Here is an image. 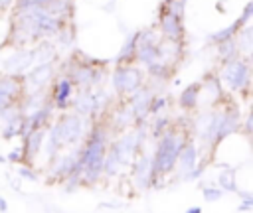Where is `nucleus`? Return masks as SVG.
<instances>
[{
  "label": "nucleus",
  "instance_id": "1a4fd4ad",
  "mask_svg": "<svg viewBox=\"0 0 253 213\" xmlns=\"http://www.w3.org/2000/svg\"><path fill=\"white\" fill-rule=\"evenodd\" d=\"M132 179L136 189H148L154 183V158L148 154H140L132 166Z\"/></svg>",
  "mask_w": 253,
  "mask_h": 213
},
{
  "label": "nucleus",
  "instance_id": "5701e85b",
  "mask_svg": "<svg viewBox=\"0 0 253 213\" xmlns=\"http://www.w3.org/2000/svg\"><path fill=\"white\" fill-rule=\"evenodd\" d=\"M235 39H237V45H239V53L247 59H253V24L251 26L245 24L237 32Z\"/></svg>",
  "mask_w": 253,
  "mask_h": 213
},
{
  "label": "nucleus",
  "instance_id": "c85d7f7f",
  "mask_svg": "<svg viewBox=\"0 0 253 213\" xmlns=\"http://www.w3.org/2000/svg\"><path fill=\"white\" fill-rule=\"evenodd\" d=\"M172 124H170V118L166 116V114H156V120H154V124H152V136L154 138H160L168 128H170Z\"/></svg>",
  "mask_w": 253,
  "mask_h": 213
},
{
  "label": "nucleus",
  "instance_id": "a878e982",
  "mask_svg": "<svg viewBox=\"0 0 253 213\" xmlns=\"http://www.w3.org/2000/svg\"><path fill=\"white\" fill-rule=\"evenodd\" d=\"M243 26H245V24L237 18L231 26H227V28H223V30H219V32H215V34H211V36H210V41H213L215 45H217V43H221V41H227V39L235 37V36H237V32H239Z\"/></svg>",
  "mask_w": 253,
  "mask_h": 213
},
{
  "label": "nucleus",
  "instance_id": "20e7f679",
  "mask_svg": "<svg viewBox=\"0 0 253 213\" xmlns=\"http://www.w3.org/2000/svg\"><path fill=\"white\" fill-rule=\"evenodd\" d=\"M113 89L119 97H128L130 93H134L136 89L142 87L144 83V73L134 65V63H126V65H117L111 77Z\"/></svg>",
  "mask_w": 253,
  "mask_h": 213
},
{
  "label": "nucleus",
  "instance_id": "f257e3e1",
  "mask_svg": "<svg viewBox=\"0 0 253 213\" xmlns=\"http://www.w3.org/2000/svg\"><path fill=\"white\" fill-rule=\"evenodd\" d=\"M186 142H188V136L176 126H170L158 138V144H156V150H154V156H152L154 158V183L160 176H166L176 168L180 152L184 150Z\"/></svg>",
  "mask_w": 253,
  "mask_h": 213
},
{
  "label": "nucleus",
  "instance_id": "2eb2a0df",
  "mask_svg": "<svg viewBox=\"0 0 253 213\" xmlns=\"http://www.w3.org/2000/svg\"><path fill=\"white\" fill-rule=\"evenodd\" d=\"M152 99H154V93H152L148 87H144V85L126 97V101L130 103V106H132V110H134V114H136V120H138V122L146 120V116L150 114Z\"/></svg>",
  "mask_w": 253,
  "mask_h": 213
},
{
  "label": "nucleus",
  "instance_id": "9b49d317",
  "mask_svg": "<svg viewBox=\"0 0 253 213\" xmlns=\"http://www.w3.org/2000/svg\"><path fill=\"white\" fill-rule=\"evenodd\" d=\"M107 114H109V124L107 126L113 132H125L128 126H132V124L138 122L136 120V114H134V110H132V106H130L128 101L126 103H121L117 108L109 110Z\"/></svg>",
  "mask_w": 253,
  "mask_h": 213
},
{
  "label": "nucleus",
  "instance_id": "4468645a",
  "mask_svg": "<svg viewBox=\"0 0 253 213\" xmlns=\"http://www.w3.org/2000/svg\"><path fill=\"white\" fill-rule=\"evenodd\" d=\"M53 77H55L53 63H38L28 71L26 83L32 87V91H40V89H47V85L53 81Z\"/></svg>",
  "mask_w": 253,
  "mask_h": 213
},
{
  "label": "nucleus",
  "instance_id": "6ab92c4d",
  "mask_svg": "<svg viewBox=\"0 0 253 213\" xmlns=\"http://www.w3.org/2000/svg\"><path fill=\"white\" fill-rule=\"evenodd\" d=\"M73 110L85 116H93L95 112V91L91 89H79V93L73 97Z\"/></svg>",
  "mask_w": 253,
  "mask_h": 213
},
{
  "label": "nucleus",
  "instance_id": "f03ea898",
  "mask_svg": "<svg viewBox=\"0 0 253 213\" xmlns=\"http://www.w3.org/2000/svg\"><path fill=\"white\" fill-rule=\"evenodd\" d=\"M251 59L239 55L231 61L221 63L219 79L229 91H245L251 83Z\"/></svg>",
  "mask_w": 253,
  "mask_h": 213
},
{
  "label": "nucleus",
  "instance_id": "423d86ee",
  "mask_svg": "<svg viewBox=\"0 0 253 213\" xmlns=\"http://www.w3.org/2000/svg\"><path fill=\"white\" fill-rule=\"evenodd\" d=\"M79 156H81V148H73L71 152H59L49 160V168H47V178L49 181H65L79 164Z\"/></svg>",
  "mask_w": 253,
  "mask_h": 213
},
{
  "label": "nucleus",
  "instance_id": "bb28decb",
  "mask_svg": "<svg viewBox=\"0 0 253 213\" xmlns=\"http://www.w3.org/2000/svg\"><path fill=\"white\" fill-rule=\"evenodd\" d=\"M146 71H148L150 77L160 79V81H166V79L170 77V73H172V63H168V61H164V59H158V61H154L152 65H148Z\"/></svg>",
  "mask_w": 253,
  "mask_h": 213
},
{
  "label": "nucleus",
  "instance_id": "b1692460",
  "mask_svg": "<svg viewBox=\"0 0 253 213\" xmlns=\"http://www.w3.org/2000/svg\"><path fill=\"white\" fill-rule=\"evenodd\" d=\"M57 51H55V45L51 41H42L34 47V59H36V65L38 63H53Z\"/></svg>",
  "mask_w": 253,
  "mask_h": 213
},
{
  "label": "nucleus",
  "instance_id": "2f4dec72",
  "mask_svg": "<svg viewBox=\"0 0 253 213\" xmlns=\"http://www.w3.org/2000/svg\"><path fill=\"white\" fill-rule=\"evenodd\" d=\"M8 162H16V164L26 162V150H24V144H20L18 148L10 150V154H8Z\"/></svg>",
  "mask_w": 253,
  "mask_h": 213
},
{
  "label": "nucleus",
  "instance_id": "dca6fc26",
  "mask_svg": "<svg viewBox=\"0 0 253 213\" xmlns=\"http://www.w3.org/2000/svg\"><path fill=\"white\" fill-rule=\"evenodd\" d=\"M239 126H243V124H241L239 110H237L235 106L223 108V110H221V120H219V130H217V144H219L223 138H227L229 134L237 132Z\"/></svg>",
  "mask_w": 253,
  "mask_h": 213
},
{
  "label": "nucleus",
  "instance_id": "a211bd4d",
  "mask_svg": "<svg viewBox=\"0 0 253 213\" xmlns=\"http://www.w3.org/2000/svg\"><path fill=\"white\" fill-rule=\"evenodd\" d=\"M196 164H198V148L192 140H188L184 150L180 152V158H178V164H176L178 174L182 176V179H186V176L196 168Z\"/></svg>",
  "mask_w": 253,
  "mask_h": 213
},
{
  "label": "nucleus",
  "instance_id": "9d476101",
  "mask_svg": "<svg viewBox=\"0 0 253 213\" xmlns=\"http://www.w3.org/2000/svg\"><path fill=\"white\" fill-rule=\"evenodd\" d=\"M158 22H160V34L166 37V39H172V41H182L184 37V24H182V16L166 10L164 6H160V16H158Z\"/></svg>",
  "mask_w": 253,
  "mask_h": 213
},
{
  "label": "nucleus",
  "instance_id": "0eeeda50",
  "mask_svg": "<svg viewBox=\"0 0 253 213\" xmlns=\"http://www.w3.org/2000/svg\"><path fill=\"white\" fill-rule=\"evenodd\" d=\"M219 120H221V110H217V108L206 110L194 120V130H196V136L202 144H208V146L217 144Z\"/></svg>",
  "mask_w": 253,
  "mask_h": 213
},
{
  "label": "nucleus",
  "instance_id": "7ed1b4c3",
  "mask_svg": "<svg viewBox=\"0 0 253 213\" xmlns=\"http://www.w3.org/2000/svg\"><path fill=\"white\" fill-rule=\"evenodd\" d=\"M91 116H85V114H79V112H63L55 122L59 126V132H61V138H63V144L69 146V144H77L79 140L87 138L93 124L89 120Z\"/></svg>",
  "mask_w": 253,
  "mask_h": 213
},
{
  "label": "nucleus",
  "instance_id": "473e14b6",
  "mask_svg": "<svg viewBox=\"0 0 253 213\" xmlns=\"http://www.w3.org/2000/svg\"><path fill=\"white\" fill-rule=\"evenodd\" d=\"M51 0H16L14 8H26V6H47Z\"/></svg>",
  "mask_w": 253,
  "mask_h": 213
},
{
  "label": "nucleus",
  "instance_id": "6e6552de",
  "mask_svg": "<svg viewBox=\"0 0 253 213\" xmlns=\"http://www.w3.org/2000/svg\"><path fill=\"white\" fill-rule=\"evenodd\" d=\"M24 85L26 79H22L20 75L8 73L0 77V112L14 103H22V99L26 97Z\"/></svg>",
  "mask_w": 253,
  "mask_h": 213
},
{
  "label": "nucleus",
  "instance_id": "ea45409f",
  "mask_svg": "<svg viewBox=\"0 0 253 213\" xmlns=\"http://www.w3.org/2000/svg\"><path fill=\"white\" fill-rule=\"evenodd\" d=\"M188 213H202V207H188Z\"/></svg>",
  "mask_w": 253,
  "mask_h": 213
},
{
  "label": "nucleus",
  "instance_id": "aec40b11",
  "mask_svg": "<svg viewBox=\"0 0 253 213\" xmlns=\"http://www.w3.org/2000/svg\"><path fill=\"white\" fill-rule=\"evenodd\" d=\"M136 47H138V32H132V34H128V37L125 39V43L117 55V65L134 63L136 61Z\"/></svg>",
  "mask_w": 253,
  "mask_h": 213
},
{
  "label": "nucleus",
  "instance_id": "ddd939ff",
  "mask_svg": "<svg viewBox=\"0 0 253 213\" xmlns=\"http://www.w3.org/2000/svg\"><path fill=\"white\" fill-rule=\"evenodd\" d=\"M32 65H36L34 59V47H18L16 53H12L6 61H4V69L8 73L20 75L28 69H32Z\"/></svg>",
  "mask_w": 253,
  "mask_h": 213
},
{
  "label": "nucleus",
  "instance_id": "c9c22d12",
  "mask_svg": "<svg viewBox=\"0 0 253 213\" xmlns=\"http://www.w3.org/2000/svg\"><path fill=\"white\" fill-rule=\"evenodd\" d=\"M243 132L249 134V136H253V108L249 110V114H247V118L243 122Z\"/></svg>",
  "mask_w": 253,
  "mask_h": 213
},
{
  "label": "nucleus",
  "instance_id": "412c9836",
  "mask_svg": "<svg viewBox=\"0 0 253 213\" xmlns=\"http://www.w3.org/2000/svg\"><path fill=\"white\" fill-rule=\"evenodd\" d=\"M158 59H160V41L158 43L138 41V47H136V61L138 63H142L144 67H148V65H152Z\"/></svg>",
  "mask_w": 253,
  "mask_h": 213
},
{
  "label": "nucleus",
  "instance_id": "e433bc0d",
  "mask_svg": "<svg viewBox=\"0 0 253 213\" xmlns=\"http://www.w3.org/2000/svg\"><path fill=\"white\" fill-rule=\"evenodd\" d=\"M18 174H20L22 178H26V179H32V181H36V179H38V176L34 174V170H30L28 166H20Z\"/></svg>",
  "mask_w": 253,
  "mask_h": 213
},
{
  "label": "nucleus",
  "instance_id": "58836bf2",
  "mask_svg": "<svg viewBox=\"0 0 253 213\" xmlns=\"http://www.w3.org/2000/svg\"><path fill=\"white\" fill-rule=\"evenodd\" d=\"M0 211H8V203L4 197H0Z\"/></svg>",
  "mask_w": 253,
  "mask_h": 213
},
{
  "label": "nucleus",
  "instance_id": "7c9ffc66",
  "mask_svg": "<svg viewBox=\"0 0 253 213\" xmlns=\"http://www.w3.org/2000/svg\"><path fill=\"white\" fill-rule=\"evenodd\" d=\"M166 105H168V101H166V97L164 95H154V99H152V105H150V114H160L164 108H166Z\"/></svg>",
  "mask_w": 253,
  "mask_h": 213
},
{
  "label": "nucleus",
  "instance_id": "4c0bfd02",
  "mask_svg": "<svg viewBox=\"0 0 253 213\" xmlns=\"http://www.w3.org/2000/svg\"><path fill=\"white\" fill-rule=\"evenodd\" d=\"M14 4V0H0V10H6V8H10Z\"/></svg>",
  "mask_w": 253,
  "mask_h": 213
},
{
  "label": "nucleus",
  "instance_id": "c756f323",
  "mask_svg": "<svg viewBox=\"0 0 253 213\" xmlns=\"http://www.w3.org/2000/svg\"><path fill=\"white\" fill-rule=\"evenodd\" d=\"M202 195H204V199H206L208 203H213V201H217V199L223 195V189H221V187H211V185H206V187L202 189Z\"/></svg>",
  "mask_w": 253,
  "mask_h": 213
},
{
  "label": "nucleus",
  "instance_id": "f704fd0d",
  "mask_svg": "<svg viewBox=\"0 0 253 213\" xmlns=\"http://www.w3.org/2000/svg\"><path fill=\"white\" fill-rule=\"evenodd\" d=\"M241 197H243V203L237 207L239 211H245V209H251L253 207V193H249V191H245V193H241Z\"/></svg>",
  "mask_w": 253,
  "mask_h": 213
},
{
  "label": "nucleus",
  "instance_id": "f3484780",
  "mask_svg": "<svg viewBox=\"0 0 253 213\" xmlns=\"http://www.w3.org/2000/svg\"><path fill=\"white\" fill-rule=\"evenodd\" d=\"M45 134H47V128H36V130H32L30 134H26L22 138V144H24V150H26V162L32 164V160L40 154L42 146L45 144V140H43Z\"/></svg>",
  "mask_w": 253,
  "mask_h": 213
},
{
  "label": "nucleus",
  "instance_id": "cd10ccee",
  "mask_svg": "<svg viewBox=\"0 0 253 213\" xmlns=\"http://www.w3.org/2000/svg\"><path fill=\"white\" fill-rule=\"evenodd\" d=\"M217 183L223 191H237V183H235V172L231 168H225L223 172H219L217 176Z\"/></svg>",
  "mask_w": 253,
  "mask_h": 213
},
{
  "label": "nucleus",
  "instance_id": "f8f14e48",
  "mask_svg": "<svg viewBox=\"0 0 253 213\" xmlns=\"http://www.w3.org/2000/svg\"><path fill=\"white\" fill-rule=\"evenodd\" d=\"M73 85L75 83L69 73H61L55 79L53 91H51V101L57 110H65L69 106V101H73Z\"/></svg>",
  "mask_w": 253,
  "mask_h": 213
},
{
  "label": "nucleus",
  "instance_id": "4be33fe9",
  "mask_svg": "<svg viewBox=\"0 0 253 213\" xmlns=\"http://www.w3.org/2000/svg\"><path fill=\"white\" fill-rule=\"evenodd\" d=\"M200 95H202V83H190V85L180 93V99H178L180 108H184V110L196 108V106H198V101H200Z\"/></svg>",
  "mask_w": 253,
  "mask_h": 213
},
{
  "label": "nucleus",
  "instance_id": "393cba45",
  "mask_svg": "<svg viewBox=\"0 0 253 213\" xmlns=\"http://www.w3.org/2000/svg\"><path fill=\"white\" fill-rule=\"evenodd\" d=\"M239 55H241V53H239V45H237V39H235V37L217 43V57L221 59V63L231 61V59H235V57H239Z\"/></svg>",
  "mask_w": 253,
  "mask_h": 213
},
{
  "label": "nucleus",
  "instance_id": "39448f33",
  "mask_svg": "<svg viewBox=\"0 0 253 213\" xmlns=\"http://www.w3.org/2000/svg\"><path fill=\"white\" fill-rule=\"evenodd\" d=\"M67 73L71 75L77 89H93L103 83V71L97 69V63L87 61H69Z\"/></svg>",
  "mask_w": 253,
  "mask_h": 213
},
{
  "label": "nucleus",
  "instance_id": "72a5a7b5",
  "mask_svg": "<svg viewBox=\"0 0 253 213\" xmlns=\"http://www.w3.org/2000/svg\"><path fill=\"white\" fill-rule=\"evenodd\" d=\"M251 18H253V0H249V2L245 4V8H243V12H241L239 20H241L243 24H247Z\"/></svg>",
  "mask_w": 253,
  "mask_h": 213
}]
</instances>
